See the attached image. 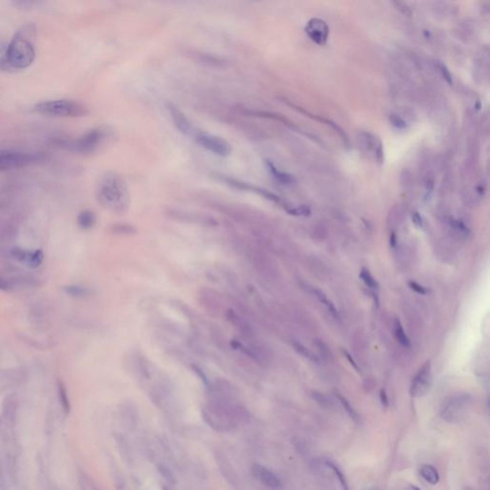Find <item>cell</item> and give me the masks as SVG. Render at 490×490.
Returning <instances> with one entry per match:
<instances>
[{
  "label": "cell",
  "instance_id": "9c48e42d",
  "mask_svg": "<svg viewBox=\"0 0 490 490\" xmlns=\"http://www.w3.org/2000/svg\"><path fill=\"white\" fill-rule=\"evenodd\" d=\"M184 54L187 56L189 59L193 60L194 63L198 64L199 66H204L209 69H215V70H223L226 69L230 66L229 62L226 58L216 56L210 53H205L202 51H198L195 49H187L185 50Z\"/></svg>",
  "mask_w": 490,
  "mask_h": 490
},
{
  "label": "cell",
  "instance_id": "30bf717a",
  "mask_svg": "<svg viewBox=\"0 0 490 490\" xmlns=\"http://www.w3.org/2000/svg\"><path fill=\"white\" fill-rule=\"evenodd\" d=\"M432 383V366L431 362L427 361L419 368L410 387V394L414 397H420L426 395Z\"/></svg>",
  "mask_w": 490,
  "mask_h": 490
},
{
  "label": "cell",
  "instance_id": "cb8c5ba5",
  "mask_svg": "<svg viewBox=\"0 0 490 490\" xmlns=\"http://www.w3.org/2000/svg\"><path fill=\"white\" fill-rule=\"evenodd\" d=\"M57 396H58V400H59V403L63 407L64 411L66 412V414H68L69 411H70V402H69V398H68L66 386H65L64 382L60 381V380L57 381Z\"/></svg>",
  "mask_w": 490,
  "mask_h": 490
},
{
  "label": "cell",
  "instance_id": "7a4b0ae2",
  "mask_svg": "<svg viewBox=\"0 0 490 490\" xmlns=\"http://www.w3.org/2000/svg\"><path fill=\"white\" fill-rule=\"evenodd\" d=\"M36 28L28 24L19 29L7 47L5 63L12 68L24 69L31 66L36 57Z\"/></svg>",
  "mask_w": 490,
  "mask_h": 490
},
{
  "label": "cell",
  "instance_id": "7402d4cb",
  "mask_svg": "<svg viewBox=\"0 0 490 490\" xmlns=\"http://www.w3.org/2000/svg\"><path fill=\"white\" fill-rule=\"evenodd\" d=\"M108 232L113 235H133L136 233V229L131 224L116 223L109 226Z\"/></svg>",
  "mask_w": 490,
  "mask_h": 490
},
{
  "label": "cell",
  "instance_id": "4dcf8cb0",
  "mask_svg": "<svg viewBox=\"0 0 490 490\" xmlns=\"http://www.w3.org/2000/svg\"><path fill=\"white\" fill-rule=\"evenodd\" d=\"M29 252L20 248V247H14L11 251V257L21 264H25L27 258H28Z\"/></svg>",
  "mask_w": 490,
  "mask_h": 490
},
{
  "label": "cell",
  "instance_id": "3957f363",
  "mask_svg": "<svg viewBox=\"0 0 490 490\" xmlns=\"http://www.w3.org/2000/svg\"><path fill=\"white\" fill-rule=\"evenodd\" d=\"M34 110L39 114L53 117H84L88 114V109L85 104L72 100H56L48 101L36 104Z\"/></svg>",
  "mask_w": 490,
  "mask_h": 490
},
{
  "label": "cell",
  "instance_id": "f35d334b",
  "mask_svg": "<svg viewBox=\"0 0 490 490\" xmlns=\"http://www.w3.org/2000/svg\"><path fill=\"white\" fill-rule=\"evenodd\" d=\"M379 397H380L381 404L384 406V407H388V406H389V398H388V395H387L386 391H385L384 389H381V390H380V393H379Z\"/></svg>",
  "mask_w": 490,
  "mask_h": 490
},
{
  "label": "cell",
  "instance_id": "f546056e",
  "mask_svg": "<svg viewBox=\"0 0 490 490\" xmlns=\"http://www.w3.org/2000/svg\"><path fill=\"white\" fill-rule=\"evenodd\" d=\"M285 211L291 215V216H294V217H309L311 216V208L309 206H305V205H301V206H296V207H288L285 209Z\"/></svg>",
  "mask_w": 490,
  "mask_h": 490
},
{
  "label": "cell",
  "instance_id": "ee69618b",
  "mask_svg": "<svg viewBox=\"0 0 490 490\" xmlns=\"http://www.w3.org/2000/svg\"><path fill=\"white\" fill-rule=\"evenodd\" d=\"M163 490H171V489H170V488H169V487H167V486H165V487L163 488Z\"/></svg>",
  "mask_w": 490,
  "mask_h": 490
},
{
  "label": "cell",
  "instance_id": "83f0119b",
  "mask_svg": "<svg viewBox=\"0 0 490 490\" xmlns=\"http://www.w3.org/2000/svg\"><path fill=\"white\" fill-rule=\"evenodd\" d=\"M360 278L367 285L368 287L371 288L373 291L377 290L378 288V283H377V280L373 277L372 274L370 273V271L368 270L367 268H362V270L360 272Z\"/></svg>",
  "mask_w": 490,
  "mask_h": 490
},
{
  "label": "cell",
  "instance_id": "5bb4252c",
  "mask_svg": "<svg viewBox=\"0 0 490 490\" xmlns=\"http://www.w3.org/2000/svg\"><path fill=\"white\" fill-rule=\"evenodd\" d=\"M252 473L259 481L267 487L278 489L282 486L281 479L270 469L262 464L256 463L252 466Z\"/></svg>",
  "mask_w": 490,
  "mask_h": 490
},
{
  "label": "cell",
  "instance_id": "6da1fadb",
  "mask_svg": "<svg viewBox=\"0 0 490 490\" xmlns=\"http://www.w3.org/2000/svg\"><path fill=\"white\" fill-rule=\"evenodd\" d=\"M98 202L109 212L125 214L131 206V194L126 179L114 171L104 173L96 188Z\"/></svg>",
  "mask_w": 490,
  "mask_h": 490
},
{
  "label": "cell",
  "instance_id": "d590c367",
  "mask_svg": "<svg viewBox=\"0 0 490 490\" xmlns=\"http://www.w3.org/2000/svg\"><path fill=\"white\" fill-rule=\"evenodd\" d=\"M409 286L411 287V289H413L415 292L418 293V294H421V295H426L427 293L429 292V290L420 285L419 283H415V282H409Z\"/></svg>",
  "mask_w": 490,
  "mask_h": 490
},
{
  "label": "cell",
  "instance_id": "603a6c76",
  "mask_svg": "<svg viewBox=\"0 0 490 490\" xmlns=\"http://www.w3.org/2000/svg\"><path fill=\"white\" fill-rule=\"evenodd\" d=\"M43 259H44L43 252L38 249L34 252H29L28 258L24 264L30 269H37L42 264Z\"/></svg>",
  "mask_w": 490,
  "mask_h": 490
},
{
  "label": "cell",
  "instance_id": "b9f144b4",
  "mask_svg": "<svg viewBox=\"0 0 490 490\" xmlns=\"http://www.w3.org/2000/svg\"><path fill=\"white\" fill-rule=\"evenodd\" d=\"M390 241H391V245H392V246H393V247L395 248V247H396V235H395V234H393V235H392V236H391V239H390Z\"/></svg>",
  "mask_w": 490,
  "mask_h": 490
},
{
  "label": "cell",
  "instance_id": "ba28073f",
  "mask_svg": "<svg viewBox=\"0 0 490 490\" xmlns=\"http://www.w3.org/2000/svg\"><path fill=\"white\" fill-rule=\"evenodd\" d=\"M38 154H31L19 151H1L0 152V171L26 167L41 160Z\"/></svg>",
  "mask_w": 490,
  "mask_h": 490
},
{
  "label": "cell",
  "instance_id": "4316f807",
  "mask_svg": "<svg viewBox=\"0 0 490 490\" xmlns=\"http://www.w3.org/2000/svg\"><path fill=\"white\" fill-rule=\"evenodd\" d=\"M326 464H327V466H328L329 468H330V469L332 470V472L334 473V475L336 476V478L339 480L340 483H341V485H342L343 489L349 490L348 482H347V480H346V478H345V475L343 474V472H342V470L340 469L339 467H338V466H337V465H336L334 462H330V461H327V462H326Z\"/></svg>",
  "mask_w": 490,
  "mask_h": 490
},
{
  "label": "cell",
  "instance_id": "ffe728a7",
  "mask_svg": "<svg viewBox=\"0 0 490 490\" xmlns=\"http://www.w3.org/2000/svg\"><path fill=\"white\" fill-rule=\"evenodd\" d=\"M63 290H64V292L66 293V295H68L72 298H77V299L85 298V297L89 295V289L85 286H82V285H79V284L66 285V286L63 287Z\"/></svg>",
  "mask_w": 490,
  "mask_h": 490
},
{
  "label": "cell",
  "instance_id": "ac0fdd59",
  "mask_svg": "<svg viewBox=\"0 0 490 490\" xmlns=\"http://www.w3.org/2000/svg\"><path fill=\"white\" fill-rule=\"evenodd\" d=\"M419 474L430 484H437L440 481V475L438 470L431 464H423L419 468Z\"/></svg>",
  "mask_w": 490,
  "mask_h": 490
},
{
  "label": "cell",
  "instance_id": "ab89813d",
  "mask_svg": "<svg viewBox=\"0 0 490 490\" xmlns=\"http://www.w3.org/2000/svg\"><path fill=\"white\" fill-rule=\"evenodd\" d=\"M395 4L397 5V8L398 10H400L403 14H405L407 16H410L411 15V11L408 8V6L406 5L405 3H402V2H395Z\"/></svg>",
  "mask_w": 490,
  "mask_h": 490
},
{
  "label": "cell",
  "instance_id": "9a60e30c",
  "mask_svg": "<svg viewBox=\"0 0 490 490\" xmlns=\"http://www.w3.org/2000/svg\"><path fill=\"white\" fill-rule=\"evenodd\" d=\"M364 144L367 148L368 151L372 152L377 159L378 163H383L384 162V151H383V144L380 141V139L377 137L376 135L364 132L362 134Z\"/></svg>",
  "mask_w": 490,
  "mask_h": 490
},
{
  "label": "cell",
  "instance_id": "7bdbcfd3",
  "mask_svg": "<svg viewBox=\"0 0 490 490\" xmlns=\"http://www.w3.org/2000/svg\"><path fill=\"white\" fill-rule=\"evenodd\" d=\"M407 490H420V489H419V488H418L417 486H415V485H409V487H408V489Z\"/></svg>",
  "mask_w": 490,
  "mask_h": 490
},
{
  "label": "cell",
  "instance_id": "8fae6325",
  "mask_svg": "<svg viewBox=\"0 0 490 490\" xmlns=\"http://www.w3.org/2000/svg\"><path fill=\"white\" fill-rule=\"evenodd\" d=\"M166 108L170 114V119L176 130L185 136L194 137L198 130L177 105L173 103H167Z\"/></svg>",
  "mask_w": 490,
  "mask_h": 490
},
{
  "label": "cell",
  "instance_id": "d6a6232c",
  "mask_svg": "<svg viewBox=\"0 0 490 490\" xmlns=\"http://www.w3.org/2000/svg\"><path fill=\"white\" fill-rule=\"evenodd\" d=\"M390 122L398 130H405L407 128V124H406L405 121L400 116H398L397 114H391L390 115Z\"/></svg>",
  "mask_w": 490,
  "mask_h": 490
},
{
  "label": "cell",
  "instance_id": "74e56055",
  "mask_svg": "<svg viewBox=\"0 0 490 490\" xmlns=\"http://www.w3.org/2000/svg\"><path fill=\"white\" fill-rule=\"evenodd\" d=\"M11 287H12L11 283L5 278L0 276V290L1 291H8L11 289Z\"/></svg>",
  "mask_w": 490,
  "mask_h": 490
},
{
  "label": "cell",
  "instance_id": "7c38bea8",
  "mask_svg": "<svg viewBox=\"0 0 490 490\" xmlns=\"http://www.w3.org/2000/svg\"><path fill=\"white\" fill-rule=\"evenodd\" d=\"M304 31L309 38L318 45L326 44L330 34V28L326 21L317 18L311 19L308 22Z\"/></svg>",
  "mask_w": 490,
  "mask_h": 490
},
{
  "label": "cell",
  "instance_id": "5b68a950",
  "mask_svg": "<svg viewBox=\"0 0 490 490\" xmlns=\"http://www.w3.org/2000/svg\"><path fill=\"white\" fill-rule=\"evenodd\" d=\"M107 137V131L104 128H97L86 132L83 136L69 144L71 151L82 154L94 152Z\"/></svg>",
  "mask_w": 490,
  "mask_h": 490
},
{
  "label": "cell",
  "instance_id": "277c9868",
  "mask_svg": "<svg viewBox=\"0 0 490 490\" xmlns=\"http://www.w3.org/2000/svg\"><path fill=\"white\" fill-rule=\"evenodd\" d=\"M473 397L466 393L447 397L441 408V416L449 423H459L466 418L471 411Z\"/></svg>",
  "mask_w": 490,
  "mask_h": 490
},
{
  "label": "cell",
  "instance_id": "8992f818",
  "mask_svg": "<svg viewBox=\"0 0 490 490\" xmlns=\"http://www.w3.org/2000/svg\"><path fill=\"white\" fill-rule=\"evenodd\" d=\"M214 177H216L219 181L224 182L226 185L232 187V188L240 190V191H246V192H250V193H254V194H257V195L263 197L265 199L269 200V201H272L274 203L282 206L284 209L288 207L286 205V203L279 196L275 195L272 192H269V191H267L265 189L261 188L259 186H256V185H253V184L248 183V182H245V181H242V180L236 179V178H233V177H230V176L222 175L220 173H215V176Z\"/></svg>",
  "mask_w": 490,
  "mask_h": 490
},
{
  "label": "cell",
  "instance_id": "e575fe53",
  "mask_svg": "<svg viewBox=\"0 0 490 490\" xmlns=\"http://www.w3.org/2000/svg\"><path fill=\"white\" fill-rule=\"evenodd\" d=\"M451 224H452V226L455 229H457L460 233H462L463 235H467L469 233L468 228L466 227V225L463 222L460 221V220H452L451 221Z\"/></svg>",
  "mask_w": 490,
  "mask_h": 490
},
{
  "label": "cell",
  "instance_id": "2e32d148",
  "mask_svg": "<svg viewBox=\"0 0 490 490\" xmlns=\"http://www.w3.org/2000/svg\"><path fill=\"white\" fill-rule=\"evenodd\" d=\"M265 166H266L268 171L270 172V174L279 183H281L283 185H292L296 182V178L293 175L279 170L271 161H265Z\"/></svg>",
  "mask_w": 490,
  "mask_h": 490
},
{
  "label": "cell",
  "instance_id": "4fadbf2b",
  "mask_svg": "<svg viewBox=\"0 0 490 490\" xmlns=\"http://www.w3.org/2000/svg\"><path fill=\"white\" fill-rule=\"evenodd\" d=\"M167 215L169 217H172L174 219H179V220H185L189 222H195V223H200L203 225L208 226H215L217 225V222L213 217L197 214V213H190L182 210H176V209H168L166 211Z\"/></svg>",
  "mask_w": 490,
  "mask_h": 490
},
{
  "label": "cell",
  "instance_id": "1f68e13d",
  "mask_svg": "<svg viewBox=\"0 0 490 490\" xmlns=\"http://www.w3.org/2000/svg\"><path fill=\"white\" fill-rule=\"evenodd\" d=\"M80 486L82 490H100L95 485L94 481L85 475H82L80 478Z\"/></svg>",
  "mask_w": 490,
  "mask_h": 490
},
{
  "label": "cell",
  "instance_id": "8d00e7d4",
  "mask_svg": "<svg viewBox=\"0 0 490 490\" xmlns=\"http://www.w3.org/2000/svg\"><path fill=\"white\" fill-rule=\"evenodd\" d=\"M412 220L414 222L415 226L417 228H421L423 226V220H422V217H420V215L418 213L415 212L413 215H412Z\"/></svg>",
  "mask_w": 490,
  "mask_h": 490
},
{
  "label": "cell",
  "instance_id": "e0dca14e",
  "mask_svg": "<svg viewBox=\"0 0 490 490\" xmlns=\"http://www.w3.org/2000/svg\"><path fill=\"white\" fill-rule=\"evenodd\" d=\"M77 222L82 230H89L94 226L96 222V215L94 212L90 210L82 211L78 216Z\"/></svg>",
  "mask_w": 490,
  "mask_h": 490
},
{
  "label": "cell",
  "instance_id": "60d3db41",
  "mask_svg": "<svg viewBox=\"0 0 490 490\" xmlns=\"http://www.w3.org/2000/svg\"><path fill=\"white\" fill-rule=\"evenodd\" d=\"M344 354H345V356L347 357V359L349 360V363L351 364V366H353V368H354L356 371H359V368L358 366H357V364L355 363V361H354L353 359L351 358V356H350V354H349V352H348V351H346V350H344Z\"/></svg>",
  "mask_w": 490,
  "mask_h": 490
},
{
  "label": "cell",
  "instance_id": "44dd1931",
  "mask_svg": "<svg viewBox=\"0 0 490 490\" xmlns=\"http://www.w3.org/2000/svg\"><path fill=\"white\" fill-rule=\"evenodd\" d=\"M296 108H297L299 111H301V112L308 114V116H310V117L313 118V119L320 120L321 122H325V124H328L329 126H330V127H331V128L334 130V131H335V132L338 133V135H339L340 137H341V139L344 141V143H345V144H347V145H349V137H348V135L346 134L345 131H343V130L340 128L339 126H338L337 124H335V122H332V121H330V120H328V119H325V118H321V117H318V116H315V115H314V116H312L311 114L309 113V112H307V111H304L303 109H302V108H301V107H299V106H296Z\"/></svg>",
  "mask_w": 490,
  "mask_h": 490
},
{
  "label": "cell",
  "instance_id": "d6986e66",
  "mask_svg": "<svg viewBox=\"0 0 490 490\" xmlns=\"http://www.w3.org/2000/svg\"><path fill=\"white\" fill-rule=\"evenodd\" d=\"M313 293L318 298V300L326 307V309L331 314V316L333 318H335V319H338L339 318V312L337 311L336 307L334 305V303L332 302V301L329 299V297L325 293L323 292L322 290H320V289H314Z\"/></svg>",
  "mask_w": 490,
  "mask_h": 490
},
{
  "label": "cell",
  "instance_id": "f1b7e54d",
  "mask_svg": "<svg viewBox=\"0 0 490 490\" xmlns=\"http://www.w3.org/2000/svg\"><path fill=\"white\" fill-rule=\"evenodd\" d=\"M338 399H339L340 403L343 406V408L346 410V412L348 413V415H349V417L355 421V422H359L360 420V417H359V415L357 414V412L354 410V408L352 406L350 405L348 399L345 398L344 396H340L338 395L337 396Z\"/></svg>",
  "mask_w": 490,
  "mask_h": 490
},
{
  "label": "cell",
  "instance_id": "484cf974",
  "mask_svg": "<svg viewBox=\"0 0 490 490\" xmlns=\"http://www.w3.org/2000/svg\"><path fill=\"white\" fill-rule=\"evenodd\" d=\"M293 347L303 357L311 360L312 362L319 363V359H318V357L311 351V349H309L307 347H304L301 343H299V342H293Z\"/></svg>",
  "mask_w": 490,
  "mask_h": 490
},
{
  "label": "cell",
  "instance_id": "836d02e7",
  "mask_svg": "<svg viewBox=\"0 0 490 490\" xmlns=\"http://www.w3.org/2000/svg\"><path fill=\"white\" fill-rule=\"evenodd\" d=\"M438 67H439V70L441 71L442 75H443L444 80L449 84V85H452L453 84V78L449 69L445 66V65H443L442 63H439L438 64Z\"/></svg>",
  "mask_w": 490,
  "mask_h": 490
},
{
  "label": "cell",
  "instance_id": "d4e9b609",
  "mask_svg": "<svg viewBox=\"0 0 490 490\" xmlns=\"http://www.w3.org/2000/svg\"><path fill=\"white\" fill-rule=\"evenodd\" d=\"M394 332L396 340L403 346V347H409L410 346V341L405 333V330L403 329L400 321L398 319L394 320Z\"/></svg>",
  "mask_w": 490,
  "mask_h": 490
},
{
  "label": "cell",
  "instance_id": "52a82bcc",
  "mask_svg": "<svg viewBox=\"0 0 490 490\" xmlns=\"http://www.w3.org/2000/svg\"><path fill=\"white\" fill-rule=\"evenodd\" d=\"M193 138L199 147L219 157H227L232 152L231 145L217 135L198 131Z\"/></svg>",
  "mask_w": 490,
  "mask_h": 490
}]
</instances>
